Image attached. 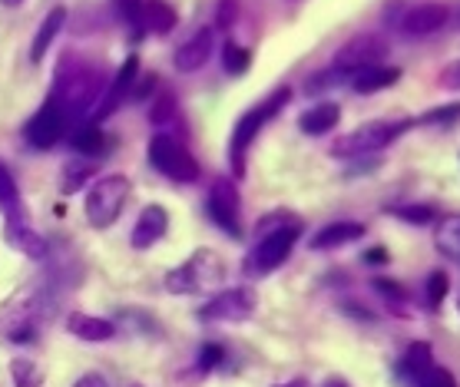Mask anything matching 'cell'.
<instances>
[{"label": "cell", "mask_w": 460, "mask_h": 387, "mask_svg": "<svg viewBox=\"0 0 460 387\" xmlns=\"http://www.w3.org/2000/svg\"><path fill=\"white\" fill-rule=\"evenodd\" d=\"M457 308H460V302H457Z\"/></svg>", "instance_id": "f6af8a7d"}, {"label": "cell", "mask_w": 460, "mask_h": 387, "mask_svg": "<svg viewBox=\"0 0 460 387\" xmlns=\"http://www.w3.org/2000/svg\"><path fill=\"white\" fill-rule=\"evenodd\" d=\"M418 387H457V381H454V374L450 371H444V367H428L424 374H420Z\"/></svg>", "instance_id": "1f68e13d"}, {"label": "cell", "mask_w": 460, "mask_h": 387, "mask_svg": "<svg viewBox=\"0 0 460 387\" xmlns=\"http://www.w3.org/2000/svg\"><path fill=\"white\" fill-rule=\"evenodd\" d=\"M169 229V215L163 206H146V209L139 212L137 219V229H133V249H149V245H156Z\"/></svg>", "instance_id": "2e32d148"}, {"label": "cell", "mask_w": 460, "mask_h": 387, "mask_svg": "<svg viewBox=\"0 0 460 387\" xmlns=\"http://www.w3.org/2000/svg\"><path fill=\"white\" fill-rule=\"evenodd\" d=\"M212 43H216L212 27H202L196 37H189V40L176 50V57H172L176 70H182V74H196V70H202L212 57Z\"/></svg>", "instance_id": "4fadbf2b"}, {"label": "cell", "mask_w": 460, "mask_h": 387, "mask_svg": "<svg viewBox=\"0 0 460 387\" xmlns=\"http://www.w3.org/2000/svg\"><path fill=\"white\" fill-rule=\"evenodd\" d=\"M222 275H226V265H222L219 255L209 249H199L189 262H182L166 275V288L172 295H202L216 288L222 282Z\"/></svg>", "instance_id": "6da1fadb"}, {"label": "cell", "mask_w": 460, "mask_h": 387, "mask_svg": "<svg viewBox=\"0 0 460 387\" xmlns=\"http://www.w3.org/2000/svg\"><path fill=\"white\" fill-rule=\"evenodd\" d=\"M172 113H176V96L172 93H163L156 100V106H153V110H149V119H153V123H169V119H172Z\"/></svg>", "instance_id": "d6a6232c"}, {"label": "cell", "mask_w": 460, "mask_h": 387, "mask_svg": "<svg viewBox=\"0 0 460 387\" xmlns=\"http://www.w3.org/2000/svg\"><path fill=\"white\" fill-rule=\"evenodd\" d=\"M322 387H348V384H345V381H338V377H332V381H324Z\"/></svg>", "instance_id": "b9f144b4"}, {"label": "cell", "mask_w": 460, "mask_h": 387, "mask_svg": "<svg viewBox=\"0 0 460 387\" xmlns=\"http://www.w3.org/2000/svg\"><path fill=\"white\" fill-rule=\"evenodd\" d=\"M209 215L229 232L232 239H239V189L232 179H216L209 189Z\"/></svg>", "instance_id": "8fae6325"}, {"label": "cell", "mask_w": 460, "mask_h": 387, "mask_svg": "<svg viewBox=\"0 0 460 387\" xmlns=\"http://www.w3.org/2000/svg\"><path fill=\"white\" fill-rule=\"evenodd\" d=\"M440 86H444V90H454V93H460V60L450 63V66H444V74H440Z\"/></svg>", "instance_id": "8d00e7d4"}, {"label": "cell", "mask_w": 460, "mask_h": 387, "mask_svg": "<svg viewBox=\"0 0 460 387\" xmlns=\"http://www.w3.org/2000/svg\"><path fill=\"white\" fill-rule=\"evenodd\" d=\"M282 387H305V381H292V384H282Z\"/></svg>", "instance_id": "ee69618b"}, {"label": "cell", "mask_w": 460, "mask_h": 387, "mask_svg": "<svg viewBox=\"0 0 460 387\" xmlns=\"http://www.w3.org/2000/svg\"><path fill=\"white\" fill-rule=\"evenodd\" d=\"M450 119H460V106H440V110H430L428 116H424V119H420V123H450Z\"/></svg>", "instance_id": "d590c367"}, {"label": "cell", "mask_w": 460, "mask_h": 387, "mask_svg": "<svg viewBox=\"0 0 460 387\" xmlns=\"http://www.w3.org/2000/svg\"><path fill=\"white\" fill-rule=\"evenodd\" d=\"M428 367H434V351H430V345H424V341L411 345L408 355H404V371H408L414 381H420V374H424Z\"/></svg>", "instance_id": "484cf974"}, {"label": "cell", "mask_w": 460, "mask_h": 387, "mask_svg": "<svg viewBox=\"0 0 460 387\" xmlns=\"http://www.w3.org/2000/svg\"><path fill=\"white\" fill-rule=\"evenodd\" d=\"M434 242L447 259L460 262V215H444L434 229Z\"/></svg>", "instance_id": "7402d4cb"}, {"label": "cell", "mask_w": 460, "mask_h": 387, "mask_svg": "<svg viewBox=\"0 0 460 387\" xmlns=\"http://www.w3.org/2000/svg\"><path fill=\"white\" fill-rule=\"evenodd\" d=\"M116 13H119V21L126 23V27H133V31H143L146 23H143V11H146V4L143 0H113Z\"/></svg>", "instance_id": "f1b7e54d"}, {"label": "cell", "mask_w": 460, "mask_h": 387, "mask_svg": "<svg viewBox=\"0 0 460 387\" xmlns=\"http://www.w3.org/2000/svg\"><path fill=\"white\" fill-rule=\"evenodd\" d=\"M375 288H377V292L391 295V298H401V288H394V285H391V282H385V278H381V282H375Z\"/></svg>", "instance_id": "ab89813d"}, {"label": "cell", "mask_w": 460, "mask_h": 387, "mask_svg": "<svg viewBox=\"0 0 460 387\" xmlns=\"http://www.w3.org/2000/svg\"><path fill=\"white\" fill-rule=\"evenodd\" d=\"M450 11L444 4H418V7H411L404 13V21H401V31L408 33V37H428V33L440 31L444 23H447Z\"/></svg>", "instance_id": "5bb4252c"}, {"label": "cell", "mask_w": 460, "mask_h": 387, "mask_svg": "<svg viewBox=\"0 0 460 387\" xmlns=\"http://www.w3.org/2000/svg\"><path fill=\"white\" fill-rule=\"evenodd\" d=\"M90 176H93V166H90V163H66V166H63L60 189L66 196H70V192H80V186H84Z\"/></svg>", "instance_id": "83f0119b"}, {"label": "cell", "mask_w": 460, "mask_h": 387, "mask_svg": "<svg viewBox=\"0 0 460 387\" xmlns=\"http://www.w3.org/2000/svg\"><path fill=\"white\" fill-rule=\"evenodd\" d=\"M387 212L404 222H414V225H428V222H434V212H430L428 206H391Z\"/></svg>", "instance_id": "4dcf8cb0"}, {"label": "cell", "mask_w": 460, "mask_h": 387, "mask_svg": "<svg viewBox=\"0 0 460 387\" xmlns=\"http://www.w3.org/2000/svg\"><path fill=\"white\" fill-rule=\"evenodd\" d=\"M338 119H341L338 103H314L312 110H305L298 116V129H302L305 136H324L328 129H335Z\"/></svg>", "instance_id": "d6986e66"}, {"label": "cell", "mask_w": 460, "mask_h": 387, "mask_svg": "<svg viewBox=\"0 0 460 387\" xmlns=\"http://www.w3.org/2000/svg\"><path fill=\"white\" fill-rule=\"evenodd\" d=\"M129 192H133V186H129V179L119 176V172L96 179L84 202L90 225H93V229H110V225L119 219L123 206L129 202Z\"/></svg>", "instance_id": "7a4b0ae2"}, {"label": "cell", "mask_w": 460, "mask_h": 387, "mask_svg": "<svg viewBox=\"0 0 460 387\" xmlns=\"http://www.w3.org/2000/svg\"><path fill=\"white\" fill-rule=\"evenodd\" d=\"M63 23H66V7H53L47 17H43L40 31H37V37H33V47H31V60L40 63L43 57H47V50L53 47V40L60 37Z\"/></svg>", "instance_id": "44dd1931"}, {"label": "cell", "mask_w": 460, "mask_h": 387, "mask_svg": "<svg viewBox=\"0 0 460 387\" xmlns=\"http://www.w3.org/2000/svg\"><path fill=\"white\" fill-rule=\"evenodd\" d=\"M4 239H7V245H13L21 255H31V259H47V251H50L47 249V239L37 235L21 215H11V219H7V225H4Z\"/></svg>", "instance_id": "9a60e30c"}, {"label": "cell", "mask_w": 460, "mask_h": 387, "mask_svg": "<svg viewBox=\"0 0 460 387\" xmlns=\"http://www.w3.org/2000/svg\"><path fill=\"white\" fill-rule=\"evenodd\" d=\"M255 292L252 288H226V292L212 295L206 308L199 312L202 321H245L255 312Z\"/></svg>", "instance_id": "ba28073f"}, {"label": "cell", "mask_w": 460, "mask_h": 387, "mask_svg": "<svg viewBox=\"0 0 460 387\" xmlns=\"http://www.w3.org/2000/svg\"><path fill=\"white\" fill-rule=\"evenodd\" d=\"M408 126H411V119H401V123H381V119H377V123H365L361 129L338 139L335 146H332V153H335V156H367V153H377V149L391 146Z\"/></svg>", "instance_id": "52a82bcc"}, {"label": "cell", "mask_w": 460, "mask_h": 387, "mask_svg": "<svg viewBox=\"0 0 460 387\" xmlns=\"http://www.w3.org/2000/svg\"><path fill=\"white\" fill-rule=\"evenodd\" d=\"M387 43L377 40V37H355L348 40L335 57V70L341 74H355V70H365V66H375V63L385 60Z\"/></svg>", "instance_id": "30bf717a"}, {"label": "cell", "mask_w": 460, "mask_h": 387, "mask_svg": "<svg viewBox=\"0 0 460 387\" xmlns=\"http://www.w3.org/2000/svg\"><path fill=\"white\" fill-rule=\"evenodd\" d=\"M298 235H302V222L298 219H288L285 225H279V229H261V242L252 249L249 262H245V272H252V275L275 272V268L292 255Z\"/></svg>", "instance_id": "5b68a950"}, {"label": "cell", "mask_w": 460, "mask_h": 387, "mask_svg": "<svg viewBox=\"0 0 460 387\" xmlns=\"http://www.w3.org/2000/svg\"><path fill=\"white\" fill-rule=\"evenodd\" d=\"M66 126H70V119L63 116L60 106L53 103V100H47V103L31 116V123H27V129H23V136H27V143H31L33 149H50L53 143H60L63 139Z\"/></svg>", "instance_id": "9c48e42d"}, {"label": "cell", "mask_w": 460, "mask_h": 387, "mask_svg": "<svg viewBox=\"0 0 460 387\" xmlns=\"http://www.w3.org/2000/svg\"><path fill=\"white\" fill-rule=\"evenodd\" d=\"M143 23H146L153 33H169L176 27V11L169 7L166 0H149L146 11H143Z\"/></svg>", "instance_id": "cb8c5ba5"}, {"label": "cell", "mask_w": 460, "mask_h": 387, "mask_svg": "<svg viewBox=\"0 0 460 387\" xmlns=\"http://www.w3.org/2000/svg\"><path fill=\"white\" fill-rule=\"evenodd\" d=\"M444 295H447V275H444V272H430V278H428V298H430V304H440V302H444Z\"/></svg>", "instance_id": "836d02e7"}, {"label": "cell", "mask_w": 460, "mask_h": 387, "mask_svg": "<svg viewBox=\"0 0 460 387\" xmlns=\"http://www.w3.org/2000/svg\"><path fill=\"white\" fill-rule=\"evenodd\" d=\"M222 63H226V70H229L232 76H239L249 70V63H252V53L249 50H242L239 43H226L222 47Z\"/></svg>", "instance_id": "f546056e"}, {"label": "cell", "mask_w": 460, "mask_h": 387, "mask_svg": "<svg viewBox=\"0 0 460 387\" xmlns=\"http://www.w3.org/2000/svg\"><path fill=\"white\" fill-rule=\"evenodd\" d=\"M0 212L11 219V215H21V192H17V182H13L11 169L0 163Z\"/></svg>", "instance_id": "d4e9b609"}, {"label": "cell", "mask_w": 460, "mask_h": 387, "mask_svg": "<svg viewBox=\"0 0 460 387\" xmlns=\"http://www.w3.org/2000/svg\"><path fill=\"white\" fill-rule=\"evenodd\" d=\"M222 357H226V351H222V347H219V345H206V347H202L199 367H202V371H212V367L219 365Z\"/></svg>", "instance_id": "74e56055"}, {"label": "cell", "mask_w": 460, "mask_h": 387, "mask_svg": "<svg viewBox=\"0 0 460 387\" xmlns=\"http://www.w3.org/2000/svg\"><path fill=\"white\" fill-rule=\"evenodd\" d=\"M149 163L153 169H159L163 176H169L172 182H196L199 179V163L192 159L182 143H176L172 136L159 133L149 139Z\"/></svg>", "instance_id": "8992f818"}, {"label": "cell", "mask_w": 460, "mask_h": 387, "mask_svg": "<svg viewBox=\"0 0 460 387\" xmlns=\"http://www.w3.org/2000/svg\"><path fill=\"white\" fill-rule=\"evenodd\" d=\"M74 387H110V384H106V377H100V374H84Z\"/></svg>", "instance_id": "f35d334b"}, {"label": "cell", "mask_w": 460, "mask_h": 387, "mask_svg": "<svg viewBox=\"0 0 460 387\" xmlns=\"http://www.w3.org/2000/svg\"><path fill=\"white\" fill-rule=\"evenodd\" d=\"M137 76H139V57L133 53V57H126V60H123V66H119L116 80L110 84V90L100 96L93 119H103V116L116 113V110H119V106H123L126 100L133 96V90H137Z\"/></svg>", "instance_id": "7c38bea8"}, {"label": "cell", "mask_w": 460, "mask_h": 387, "mask_svg": "<svg viewBox=\"0 0 460 387\" xmlns=\"http://www.w3.org/2000/svg\"><path fill=\"white\" fill-rule=\"evenodd\" d=\"M401 80V70L398 66H365V70H355L351 74V90L355 93H377V90H385V86H394Z\"/></svg>", "instance_id": "ac0fdd59"}, {"label": "cell", "mask_w": 460, "mask_h": 387, "mask_svg": "<svg viewBox=\"0 0 460 387\" xmlns=\"http://www.w3.org/2000/svg\"><path fill=\"white\" fill-rule=\"evenodd\" d=\"M13 384L17 387H40L43 384V367L37 361H27V357H17L11 365Z\"/></svg>", "instance_id": "4316f807"}, {"label": "cell", "mask_w": 460, "mask_h": 387, "mask_svg": "<svg viewBox=\"0 0 460 387\" xmlns=\"http://www.w3.org/2000/svg\"><path fill=\"white\" fill-rule=\"evenodd\" d=\"M70 146H74L80 156H100V153H106L103 129H100L96 123H84L74 136H70Z\"/></svg>", "instance_id": "603a6c76"}, {"label": "cell", "mask_w": 460, "mask_h": 387, "mask_svg": "<svg viewBox=\"0 0 460 387\" xmlns=\"http://www.w3.org/2000/svg\"><path fill=\"white\" fill-rule=\"evenodd\" d=\"M103 96L100 90V76L90 74V70H66V74L57 80L50 100L63 110V116L74 123L76 116H86L96 106V100Z\"/></svg>", "instance_id": "3957f363"}, {"label": "cell", "mask_w": 460, "mask_h": 387, "mask_svg": "<svg viewBox=\"0 0 460 387\" xmlns=\"http://www.w3.org/2000/svg\"><path fill=\"white\" fill-rule=\"evenodd\" d=\"M361 235H365V225H361V222H332V225L318 229V235L312 239V249L314 251L338 249V245H348V242L361 239Z\"/></svg>", "instance_id": "ffe728a7"}, {"label": "cell", "mask_w": 460, "mask_h": 387, "mask_svg": "<svg viewBox=\"0 0 460 387\" xmlns=\"http://www.w3.org/2000/svg\"><path fill=\"white\" fill-rule=\"evenodd\" d=\"M365 259H367V262H387V251L385 249H371Z\"/></svg>", "instance_id": "60d3db41"}, {"label": "cell", "mask_w": 460, "mask_h": 387, "mask_svg": "<svg viewBox=\"0 0 460 387\" xmlns=\"http://www.w3.org/2000/svg\"><path fill=\"white\" fill-rule=\"evenodd\" d=\"M288 96H292L288 86L275 90L269 100H261L259 106H252L249 113L235 123V133H232V169H235V176H242V169H245V149L252 146V139L259 136V129L269 123L272 116L282 113V106L288 103Z\"/></svg>", "instance_id": "277c9868"}, {"label": "cell", "mask_w": 460, "mask_h": 387, "mask_svg": "<svg viewBox=\"0 0 460 387\" xmlns=\"http://www.w3.org/2000/svg\"><path fill=\"white\" fill-rule=\"evenodd\" d=\"M239 17V4L235 0H219V11H216V23H219L222 31H229L232 23Z\"/></svg>", "instance_id": "e575fe53"}, {"label": "cell", "mask_w": 460, "mask_h": 387, "mask_svg": "<svg viewBox=\"0 0 460 387\" xmlns=\"http://www.w3.org/2000/svg\"><path fill=\"white\" fill-rule=\"evenodd\" d=\"M0 4H4V7H21L23 0H0Z\"/></svg>", "instance_id": "7bdbcfd3"}, {"label": "cell", "mask_w": 460, "mask_h": 387, "mask_svg": "<svg viewBox=\"0 0 460 387\" xmlns=\"http://www.w3.org/2000/svg\"><path fill=\"white\" fill-rule=\"evenodd\" d=\"M66 331L80 341H110L116 335V325L106 321V318H93V314L74 312L66 318Z\"/></svg>", "instance_id": "e0dca14e"}]
</instances>
